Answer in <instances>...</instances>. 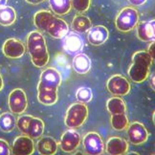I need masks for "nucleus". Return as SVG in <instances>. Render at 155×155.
<instances>
[{"instance_id":"nucleus-1","label":"nucleus","mask_w":155,"mask_h":155,"mask_svg":"<svg viewBox=\"0 0 155 155\" xmlns=\"http://www.w3.org/2000/svg\"><path fill=\"white\" fill-rule=\"evenodd\" d=\"M61 83V72L54 67L41 72L38 84V100L44 105H53L58 102V87Z\"/></svg>"},{"instance_id":"nucleus-2","label":"nucleus","mask_w":155,"mask_h":155,"mask_svg":"<svg viewBox=\"0 0 155 155\" xmlns=\"http://www.w3.org/2000/svg\"><path fill=\"white\" fill-rule=\"evenodd\" d=\"M34 24L38 30L54 38H63L69 33L66 21L49 11H38L34 15Z\"/></svg>"},{"instance_id":"nucleus-3","label":"nucleus","mask_w":155,"mask_h":155,"mask_svg":"<svg viewBox=\"0 0 155 155\" xmlns=\"http://www.w3.org/2000/svg\"><path fill=\"white\" fill-rule=\"evenodd\" d=\"M27 50L32 63L35 67L41 68L49 62L50 56L46 40L38 31L31 32L27 37Z\"/></svg>"},{"instance_id":"nucleus-4","label":"nucleus","mask_w":155,"mask_h":155,"mask_svg":"<svg viewBox=\"0 0 155 155\" xmlns=\"http://www.w3.org/2000/svg\"><path fill=\"white\" fill-rule=\"evenodd\" d=\"M152 61V58L147 51H138L134 53L127 71L130 80L135 83L145 81L150 77Z\"/></svg>"},{"instance_id":"nucleus-5","label":"nucleus","mask_w":155,"mask_h":155,"mask_svg":"<svg viewBox=\"0 0 155 155\" xmlns=\"http://www.w3.org/2000/svg\"><path fill=\"white\" fill-rule=\"evenodd\" d=\"M16 127L23 135L33 140L40 138L44 132L43 121L31 115H21L16 120Z\"/></svg>"},{"instance_id":"nucleus-6","label":"nucleus","mask_w":155,"mask_h":155,"mask_svg":"<svg viewBox=\"0 0 155 155\" xmlns=\"http://www.w3.org/2000/svg\"><path fill=\"white\" fill-rule=\"evenodd\" d=\"M88 117V108L84 104L76 103L71 104L65 114V126L71 129L81 127Z\"/></svg>"},{"instance_id":"nucleus-7","label":"nucleus","mask_w":155,"mask_h":155,"mask_svg":"<svg viewBox=\"0 0 155 155\" xmlns=\"http://www.w3.org/2000/svg\"><path fill=\"white\" fill-rule=\"evenodd\" d=\"M139 23V14L132 7L123 8L116 16L115 25L120 32L127 33L132 31Z\"/></svg>"},{"instance_id":"nucleus-8","label":"nucleus","mask_w":155,"mask_h":155,"mask_svg":"<svg viewBox=\"0 0 155 155\" xmlns=\"http://www.w3.org/2000/svg\"><path fill=\"white\" fill-rule=\"evenodd\" d=\"M82 147L88 155H102L105 150L104 143L97 132H88L82 139Z\"/></svg>"},{"instance_id":"nucleus-9","label":"nucleus","mask_w":155,"mask_h":155,"mask_svg":"<svg viewBox=\"0 0 155 155\" xmlns=\"http://www.w3.org/2000/svg\"><path fill=\"white\" fill-rule=\"evenodd\" d=\"M108 92L115 97H124L130 92L131 85L127 78L122 75H114L110 77L106 82Z\"/></svg>"},{"instance_id":"nucleus-10","label":"nucleus","mask_w":155,"mask_h":155,"mask_svg":"<svg viewBox=\"0 0 155 155\" xmlns=\"http://www.w3.org/2000/svg\"><path fill=\"white\" fill-rule=\"evenodd\" d=\"M8 104L13 114L20 115L24 113L28 106L26 93L21 88H15L12 91L8 98Z\"/></svg>"},{"instance_id":"nucleus-11","label":"nucleus","mask_w":155,"mask_h":155,"mask_svg":"<svg viewBox=\"0 0 155 155\" xmlns=\"http://www.w3.org/2000/svg\"><path fill=\"white\" fill-rule=\"evenodd\" d=\"M127 134L128 141L135 146L145 144L150 136L147 127L139 122H133L128 124L127 128Z\"/></svg>"},{"instance_id":"nucleus-12","label":"nucleus","mask_w":155,"mask_h":155,"mask_svg":"<svg viewBox=\"0 0 155 155\" xmlns=\"http://www.w3.org/2000/svg\"><path fill=\"white\" fill-rule=\"evenodd\" d=\"M81 143V137L80 133L75 129L66 130L61 135L58 146L63 152L72 153L74 152Z\"/></svg>"},{"instance_id":"nucleus-13","label":"nucleus","mask_w":155,"mask_h":155,"mask_svg":"<svg viewBox=\"0 0 155 155\" xmlns=\"http://www.w3.org/2000/svg\"><path fill=\"white\" fill-rule=\"evenodd\" d=\"M11 151L13 155H32L35 152V143L26 135L18 136L13 142Z\"/></svg>"},{"instance_id":"nucleus-14","label":"nucleus","mask_w":155,"mask_h":155,"mask_svg":"<svg viewBox=\"0 0 155 155\" xmlns=\"http://www.w3.org/2000/svg\"><path fill=\"white\" fill-rule=\"evenodd\" d=\"M63 39V49L70 55L76 56L80 54L83 47H84V41L80 34L76 32L68 33Z\"/></svg>"},{"instance_id":"nucleus-15","label":"nucleus","mask_w":155,"mask_h":155,"mask_svg":"<svg viewBox=\"0 0 155 155\" xmlns=\"http://www.w3.org/2000/svg\"><path fill=\"white\" fill-rule=\"evenodd\" d=\"M128 147L127 140L118 136H113L107 140L104 150L109 155H124L127 153Z\"/></svg>"},{"instance_id":"nucleus-16","label":"nucleus","mask_w":155,"mask_h":155,"mask_svg":"<svg viewBox=\"0 0 155 155\" xmlns=\"http://www.w3.org/2000/svg\"><path fill=\"white\" fill-rule=\"evenodd\" d=\"M2 51L5 57L9 58H19L24 55L25 46L18 39L9 38L4 42Z\"/></svg>"},{"instance_id":"nucleus-17","label":"nucleus","mask_w":155,"mask_h":155,"mask_svg":"<svg viewBox=\"0 0 155 155\" xmlns=\"http://www.w3.org/2000/svg\"><path fill=\"white\" fill-rule=\"evenodd\" d=\"M109 32L106 27L102 25H97L91 27L87 32V39L89 43L94 46H100L104 44L108 39Z\"/></svg>"},{"instance_id":"nucleus-18","label":"nucleus","mask_w":155,"mask_h":155,"mask_svg":"<svg viewBox=\"0 0 155 155\" xmlns=\"http://www.w3.org/2000/svg\"><path fill=\"white\" fill-rule=\"evenodd\" d=\"M58 148V142L50 136H41L37 143V150L40 155H55Z\"/></svg>"},{"instance_id":"nucleus-19","label":"nucleus","mask_w":155,"mask_h":155,"mask_svg":"<svg viewBox=\"0 0 155 155\" xmlns=\"http://www.w3.org/2000/svg\"><path fill=\"white\" fill-rule=\"evenodd\" d=\"M91 59L85 54L80 53L76 55L73 58L72 67L74 71L80 75L87 74L91 69Z\"/></svg>"},{"instance_id":"nucleus-20","label":"nucleus","mask_w":155,"mask_h":155,"mask_svg":"<svg viewBox=\"0 0 155 155\" xmlns=\"http://www.w3.org/2000/svg\"><path fill=\"white\" fill-rule=\"evenodd\" d=\"M71 27H72L73 31L78 33V34H84L87 33L90 28L92 27L91 20L89 19L84 15H77L71 23Z\"/></svg>"},{"instance_id":"nucleus-21","label":"nucleus","mask_w":155,"mask_h":155,"mask_svg":"<svg viewBox=\"0 0 155 155\" xmlns=\"http://www.w3.org/2000/svg\"><path fill=\"white\" fill-rule=\"evenodd\" d=\"M106 109L110 115L127 113V104L121 97H112L106 102Z\"/></svg>"},{"instance_id":"nucleus-22","label":"nucleus","mask_w":155,"mask_h":155,"mask_svg":"<svg viewBox=\"0 0 155 155\" xmlns=\"http://www.w3.org/2000/svg\"><path fill=\"white\" fill-rule=\"evenodd\" d=\"M48 2L53 13L58 15H64L68 14L72 8L71 0H48Z\"/></svg>"},{"instance_id":"nucleus-23","label":"nucleus","mask_w":155,"mask_h":155,"mask_svg":"<svg viewBox=\"0 0 155 155\" xmlns=\"http://www.w3.org/2000/svg\"><path fill=\"white\" fill-rule=\"evenodd\" d=\"M137 37L142 41L150 42L153 41L152 29L150 21H142L137 24Z\"/></svg>"},{"instance_id":"nucleus-24","label":"nucleus","mask_w":155,"mask_h":155,"mask_svg":"<svg viewBox=\"0 0 155 155\" xmlns=\"http://www.w3.org/2000/svg\"><path fill=\"white\" fill-rule=\"evenodd\" d=\"M16 19V13L13 7L3 6L0 7V25L10 26L14 24Z\"/></svg>"},{"instance_id":"nucleus-25","label":"nucleus","mask_w":155,"mask_h":155,"mask_svg":"<svg viewBox=\"0 0 155 155\" xmlns=\"http://www.w3.org/2000/svg\"><path fill=\"white\" fill-rule=\"evenodd\" d=\"M16 127V119L13 113L4 112L0 115V130L3 132H12Z\"/></svg>"},{"instance_id":"nucleus-26","label":"nucleus","mask_w":155,"mask_h":155,"mask_svg":"<svg viewBox=\"0 0 155 155\" xmlns=\"http://www.w3.org/2000/svg\"><path fill=\"white\" fill-rule=\"evenodd\" d=\"M110 123L112 128L116 131H123L127 129L129 121L127 113H123V114H117V115H111Z\"/></svg>"},{"instance_id":"nucleus-27","label":"nucleus","mask_w":155,"mask_h":155,"mask_svg":"<svg viewBox=\"0 0 155 155\" xmlns=\"http://www.w3.org/2000/svg\"><path fill=\"white\" fill-rule=\"evenodd\" d=\"M76 99L81 104H88L93 99V92L89 87H80L76 92Z\"/></svg>"},{"instance_id":"nucleus-28","label":"nucleus","mask_w":155,"mask_h":155,"mask_svg":"<svg viewBox=\"0 0 155 155\" xmlns=\"http://www.w3.org/2000/svg\"><path fill=\"white\" fill-rule=\"evenodd\" d=\"M71 3L78 13H84L90 7L91 0H71Z\"/></svg>"},{"instance_id":"nucleus-29","label":"nucleus","mask_w":155,"mask_h":155,"mask_svg":"<svg viewBox=\"0 0 155 155\" xmlns=\"http://www.w3.org/2000/svg\"><path fill=\"white\" fill-rule=\"evenodd\" d=\"M11 147L7 141L0 139V155H11Z\"/></svg>"},{"instance_id":"nucleus-30","label":"nucleus","mask_w":155,"mask_h":155,"mask_svg":"<svg viewBox=\"0 0 155 155\" xmlns=\"http://www.w3.org/2000/svg\"><path fill=\"white\" fill-rule=\"evenodd\" d=\"M147 53L150 54V56L151 57L152 61H155V40L151 41V43L150 44L147 48Z\"/></svg>"},{"instance_id":"nucleus-31","label":"nucleus","mask_w":155,"mask_h":155,"mask_svg":"<svg viewBox=\"0 0 155 155\" xmlns=\"http://www.w3.org/2000/svg\"><path fill=\"white\" fill-rule=\"evenodd\" d=\"M128 1L133 6H142V5H144L147 0H128Z\"/></svg>"},{"instance_id":"nucleus-32","label":"nucleus","mask_w":155,"mask_h":155,"mask_svg":"<svg viewBox=\"0 0 155 155\" xmlns=\"http://www.w3.org/2000/svg\"><path fill=\"white\" fill-rule=\"evenodd\" d=\"M150 85L155 91V73H153L150 76Z\"/></svg>"},{"instance_id":"nucleus-33","label":"nucleus","mask_w":155,"mask_h":155,"mask_svg":"<svg viewBox=\"0 0 155 155\" xmlns=\"http://www.w3.org/2000/svg\"><path fill=\"white\" fill-rule=\"evenodd\" d=\"M45 0H26V2H28L29 4H32V5H38L44 2Z\"/></svg>"},{"instance_id":"nucleus-34","label":"nucleus","mask_w":155,"mask_h":155,"mask_svg":"<svg viewBox=\"0 0 155 155\" xmlns=\"http://www.w3.org/2000/svg\"><path fill=\"white\" fill-rule=\"evenodd\" d=\"M150 23L151 25V29H152V35H153V41L155 40V19L153 20H150Z\"/></svg>"},{"instance_id":"nucleus-35","label":"nucleus","mask_w":155,"mask_h":155,"mask_svg":"<svg viewBox=\"0 0 155 155\" xmlns=\"http://www.w3.org/2000/svg\"><path fill=\"white\" fill-rule=\"evenodd\" d=\"M3 86H4V82H3V79H2V76L0 75V91L3 89Z\"/></svg>"},{"instance_id":"nucleus-36","label":"nucleus","mask_w":155,"mask_h":155,"mask_svg":"<svg viewBox=\"0 0 155 155\" xmlns=\"http://www.w3.org/2000/svg\"><path fill=\"white\" fill-rule=\"evenodd\" d=\"M8 0H0V7H3V6H6Z\"/></svg>"},{"instance_id":"nucleus-37","label":"nucleus","mask_w":155,"mask_h":155,"mask_svg":"<svg viewBox=\"0 0 155 155\" xmlns=\"http://www.w3.org/2000/svg\"><path fill=\"white\" fill-rule=\"evenodd\" d=\"M126 155H140L138 152H135V151H130V152H127Z\"/></svg>"},{"instance_id":"nucleus-38","label":"nucleus","mask_w":155,"mask_h":155,"mask_svg":"<svg viewBox=\"0 0 155 155\" xmlns=\"http://www.w3.org/2000/svg\"><path fill=\"white\" fill-rule=\"evenodd\" d=\"M74 155H84L82 152H81V151H77V152H75L74 153Z\"/></svg>"},{"instance_id":"nucleus-39","label":"nucleus","mask_w":155,"mask_h":155,"mask_svg":"<svg viewBox=\"0 0 155 155\" xmlns=\"http://www.w3.org/2000/svg\"><path fill=\"white\" fill-rule=\"evenodd\" d=\"M152 121H153V123L155 124V111L153 112V115H152Z\"/></svg>"},{"instance_id":"nucleus-40","label":"nucleus","mask_w":155,"mask_h":155,"mask_svg":"<svg viewBox=\"0 0 155 155\" xmlns=\"http://www.w3.org/2000/svg\"><path fill=\"white\" fill-rule=\"evenodd\" d=\"M152 155H155V154H152Z\"/></svg>"}]
</instances>
